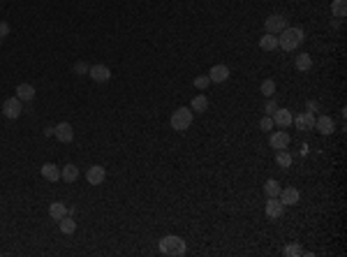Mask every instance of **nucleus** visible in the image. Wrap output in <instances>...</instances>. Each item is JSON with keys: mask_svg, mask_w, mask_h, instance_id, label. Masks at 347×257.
Segmentation results:
<instances>
[{"mask_svg": "<svg viewBox=\"0 0 347 257\" xmlns=\"http://www.w3.org/2000/svg\"><path fill=\"white\" fill-rule=\"evenodd\" d=\"M306 42V33L299 26H287L280 35H278V46L283 51H296L299 46Z\"/></svg>", "mask_w": 347, "mask_h": 257, "instance_id": "nucleus-1", "label": "nucleus"}, {"mask_svg": "<svg viewBox=\"0 0 347 257\" xmlns=\"http://www.w3.org/2000/svg\"><path fill=\"white\" fill-rule=\"evenodd\" d=\"M158 248H160L162 255H169V257H181L185 255V241L181 239V236H176V234H167V236H162L160 243H158Z\"/></svg>", "mask_w": 347, "mask_h": 257, "instance_id": "nucleus-2", "label": "nucleus"}, {"mask_svg": "<svg viewBox=\"0 0 347 257\" xmlns=\"http://www.w3.org/2000/svg\"><path fill=\"white\" fill-rule=\"evenodd\" d=\"M192 118H195V111H192V109H185V107H178L176 111L171 114V118H169L171 130H176V132H185L187 128L192 125Z\"/></svg>", "mask_w": 347, "mask_h": 257, "instance_id": "nucleus-3", "label": "nucleus"}, {"mask_svg": "<svg viewBox=\"0 0 347 257\" xmlns=\"http://www.w3.org/2000/svg\"><path fill=\"white\" fill-rule=\"evenodd\" d=\"M21 114H23V102H21L17 95H14V98H7L2 102V116H5V118L14 121V118H19Z\"/></svg>", "mask_w": 347, "mask_h": 257, "instance_id": "nucleus-4", "label": "nucleus"}, {"mask_svg": "<svg viewBox=\"0 0 347 257\" xmlns=\"http://www.w3.org/2000/svg\"><path fill=\"white\" fill-rule=\"evenodd\" d=\"M264 28H266V33H271V35H280L287 28V19L283 14H271V17L264 19Z\"/></svg>", "mask_w": 347, "mask_h": 257, "instance_id": "nucleus-5", "label": "nucleus"}, {"mask_svg": "<svg viewBox=\"0 0 347 257\" xmlns=\"http://www.w3.org/2000/svg\"><path fill=\"white\" fill-rule=\"evenodd\" d=\"M287 206L278 199V197H268V202L264 204V211H266V218L271 220H278V218H283V213H285Z\"/></svg>", "mask_w": 347, "mask_h": 257, "instance_id": "nucleus-6", "label": "nucleus"}, {"mask_svg": "<svg viewBox=\"0 0 347 257\" xmlns=\"http://www.w3.org/2000/svg\"><path fill=\"white\" fill-rule=\"evenodd\" d=\"M292 125H296V130H301V132H310V130H315V114L312 111H301L292 121Z\"/></svg>", "mask_w": 347, "mask_h": 257, "instance_id": "nucleus-7", "label": "nucleus"}, {"mask_svg": "<svg viewBox=\"0 0 347 257\" xmlns=\"http://www.w3.org/2000/svg\"><path fill=\"white\" fill-rule=\"evenodd\" d=\"M88 77H90L93 81H95V84H107V81L111 79V70H109L107 65L98 63V65H90Z\"/></svg>", "mask_w": 347, "mask_h": 257, "instance_id": "nucleus-8", "label": "nucleus"}, {"mask_svg": "<svg viewBox=\"0 0 347 257\" xmlns=\"http://www.w3.org/2000/svg\"><path fill=\"white\" fill-rule=\"evenodd\" d=\"M278 199H280L285 206H296V204H299V199H301V193H299L294 186L280 188V195H278Z\"/></svg>", "mask_w": 347, "mask_h": 257, "instance_id": "nucleus-9", "label": "nucleus"}, {"mask_svg": "<svg viewBox=\"0 0 347 257\" xmlns=\"http://www.w3.org/2000/svg\"><path fill=\"white\" fill-rule=\"evenodd\" d=\"M289 142H292V137H289L285 130L271 132V137H268V144H271V149H276V151H283V149H287V146H289Z\"/></svg>", "mask_w": 347, "mask_h": 257, "instance_id": "nucleus-10", "label": "nucleus"}, {"mask_svg": "<svg viewBox=\"0 0 347 257\" xmlns=\"http://www.w3.org/2000/svg\"><path fill=\"white\" fill-rule=\"evenodd\" d=\"M56 139L61 144H70L72 139H74V128H72V123H67V121H62V123L56 125Z\"/></svg>", "mask_w": 347, "mask_h": 257, "instance_id": "nucleus-11", "label": "nucleus"}, {"mask_svg": "<svg viewBox=\"0 0 347 257\" xmlns=\"http://www.w3.org/2000/svg\"><path fill=\"white\" fill-rule=\"evenodd\" d=\"M104 178H107V171H104L102 165H93V167H88V171H86V181H88L90 186H102Z\"/></svg>", "mask_w": 347, "mask_h": 257, "instance_id": "nucleus-12", "label": "nucleus"}, {"mask_svg": "<svg viewBox=\"0 0 347 257\" xmlns=\"http://www.w3.org/2000/svg\"><path fill=\"white\" fill-rule=\"evenodd\" d=\"M271 118H273V125H278V128H289V125H292V121H294V114L289 111V109L278 107Z\"/></svg>", "mask_w": 347, "mask_h": 257, "instance_id": "nucleus-13", "label": "nucleus"}, {"mask_svg": "<svg viewBox=\"0 0 347 257\" xmlns=\"http://www.w3.org/2000/svg\"><path fill=\"white\" fill-rule=\"evenodd\" d=\"M208 79H211V84H225L229 79V67L227 65H213L208 72Z\"/></svg>", "mask_w": 347, "mask_h": 257, "instance_id": "nucleus-14", "label": "nucleus"}, {"mask_svg": "<svg viewBox=\"0 0 347 257\" xmlns=\"http://www.w3.org/2000/svg\"><path fill=\"white\" fill-rule=\"evenodd\" d=\"M315 130L327 137V134H333V130H336V123H333V118H331V116L324 114V116H320V118L315 121Z\"/></svg>", "mask_w": 347, "mask_h": 257, "instance_id": "nucleus-15", "label": "nucleus"}, {"mask_svg": "<svg viewBox=\"0 0 347 257\" xmlns=\"http://www.w3.org/2000/svg\"><path fill=\"white\" fill-rule=\"evenodd\" d=\"M37 95V90L33 84H19L17 86V98L21 100V102H33Z\"/></svg>", "mask_w": 347, "mask_h": 257, "instance_id": "nucleus-16", "label": "nucleus"}, {"mask_svg": "<svg viewBox=\"0 0 347 257\" xmlns=\"http://www.w3.org/2000/svg\"><path fill=\"white\" fill-rule=\"evenodd\" d=\"M40 174H42V178H46V181H51V183H56V181H61V169L56 167L54 162H44V165L40 167Z\"/></svg>", "mask_w": 347, "mask_h": 257, "instance_id": "nucleus-17", "label": "nucleus"}, {"mask_svg": "<svg viewBox=\"0 0 347 257\" xmlns=\"http://www.w3.org/2000/svg\"><path fill=\"white\" fill-rule=\"evenodd\" d=\"M61 178L65 181V183H74L77 178H79V167L77 165H65V167L61 169Z\"/></svg>", "mask_w": 347, "mask_h": 257, "instance_id": "nucleus-18", "label": "nucleus"}, {"mask_svg": "<svg viewBox=\"0 0 347 257\" xmlns=\"http://www.w3.org/2000/svg\"><path fill=\"white\" fill-rule=\"evenodd\" d=\"M259 49H262V51H276L278 49V35H271V33L262 35L259 37Z\"/></svg>", "mask_w": 347, "mask_h": 257, "instance_id": "nucleus-19", "label": "nucleus"}, {"mask_svg": "<svg viewBox=\"0 0 347 257\" xmlns=\"http://www.w3.org/2000/svg\"><path fill=\"white\" fill-rule=\"evenodd\" d=\"M58 227H61V232L62 234H74L77 232V222H74V215H65V218H61L58 220Z\"/></svg>", "mask_w": 347, "mask_h": 257, "instance_id": "nucleus-20", "label": "nucleus"}, {"mask_svg": "<svg viewBox=\"0 0 347 257\" xmlns=\"http://www.w3.org/2000/svg\"><path fill=\"white\" fill-rule=\"evenodd\" d=\"M49 215H51V218L58 222L61 218H65V215H67V206L62 204V202H54V204H49Z\"/></svg>", "mask_w": 347, "mask_h": 257, "instance_id": "nucleus-21", "label": "nucleus"}, {"mask_svg": "<svg viewBox=\"0 0 347 257\" xmlns=\"http://www.w3.org/2000/svg\"><path fill=\"white\" fill-rule=\"evenodd\" d=\"M190 109H192V111H199V114H204L206 109H208V98H206L204 93L195 95V98H192V105H190Z\"/></svg>", "mask_w": 347, "mask_h": 257, "instance_id": "nucleus-22", "label": "nucleus"}, {"mask_svg": "<svg viewBox=\"0 0 347 257\" xmlns=\"http://www.w3.org/2000/svg\"><path fill=\"white\" fill-rule=\"evenodd\" d=\"M294 65H296V70L299 72H308L312 67L310 53H299V56H296V61H294Z\"/></svg>", "mask_w": 347, "mask_h": 257, "instance_id": "nucleus-23", "label": "nucleus"}, {"mask_svg": "<svg viewBox=\"0 0 347 257\" xmlns=\"http://www.w3.org/2000/svg\"><path fill=\"white\" fill-rule=\"evenodd\" d=\"M276 90H278V86H276V81L273 79H264L262 84H259V93H262L264 98H273Z\"/></svg>", "mask_w": 347, "mask_h": 257, "instance_id": "nucleus-24", "label": "nucleus"}, {"mask_svg": "<svg viewBox=\"0 0 347 257\" xmlns=\"http://www.w3.org/2000/svg\"><path fill=\"white\" fill-rule=\"evenodd\" d=\"M331 14L336 19H345L347 14V0H333L331 2Z\"/></svg>", "mask_w": 347, "mask_h": 257, "instance_id": "nucleus-25", "label": "nucleus"}, {"mask_svg": "<svg viewBox=\"0 0 347 257\" xmlns=\"http://www.w3.org/2000/svg\"><path fill=\"white\" fill-rule=\"evenodd\" d=\"M276 162H278V167H283V169L292 167V153L287 151V149L278 151V153H276Z\"/></svg>", "mask_w": 347, "mask_h": 257, "instance_id": "nucleus-26", "label": "nucleus"}, {"mask_svg": "<svg viewBox=\"0 0 347 257\" xmlns=\"http://www.w3.org/2000/svg\"><path fill=\"white\" fill-rule=\"evenodd\" d=\"M264 193H266V197H278L280 195V183H278L276 178H268L266 183H264Z\"/></svg>", "mask_w": 347, "mask_h": 257, "instance_id": "nucleus-27", "label": "nucleus"}, {"mask_svg": "<svg viewBox=\"0 0 347 257\" xmlns=\"http://www.w3.org/2000/svg\"><path fill=\"white\" fill-rule=\"evenodd\" d=\"M283 255H287V257H299V255H303V248L299 246V243H287L285 248H283Z\"/></svg>", "mask_w": 347, "mask_h": 257, "instance_id": "nucleus-28", "label": "nucleus"}, {"mask_svg": "<svg viewBox=\"0 0 347 257\" xmlns=\"http://www.w3.org/2000/svg\"><path fill=\"white\" fill-rule=\"evenodd\" d=\"M88 70H90V65L86 61H77L74 63V67H72V72H74V74H88Z\"/></svg>", "mask_w": 347, "mask_h": 257, "instance_id": "nucleus-29", "label": "nucleus"}, {"mask_svg": "<svg viewBox=\"0 0 347 257\" xmlns=\"http://www.w3.org/2000/svg\"><path fill=\"white\" fill-rule=\"evenodd\" d=\"M211 86V79H208V74H202V77H197L195 79V88L197 90H206Z\"/></svg>", "mask_w": 347, "mask_h": 257, "instance_id": "nucleus-30", "label": "nucleus"}, {"mask_svg": "<svg viewBox=\"0 0 347 257\" xmlns=\"http://www.w3.org/2000/svg\"><path fill=\"white\" fill-rule=\"evenodd\" d=\"M278 109V102L273 98H266V105H264V111H266V116H273V111Z\"/></svg>", "mask_w": 347, "mask_h": 257, "instance_id": "nucleus-31", "label": "nucleus"}, {"mask_svg": "<svg viewBox=\"0 0 347 257\" xmlns=\"http://www.w3.org/2000/svg\"><path fill=\"white\" fill-rule=\"evenodd\" d=\"M259 128H262L264 132H268V130H273V118H271V116H264V118L259 121Z\"/></svg>", "mask_w": 347, "mask_h": 257, "instance_id": "nucleus-32", "label": "nucleus"}, {"mask_svg": "<svg viewBox=\"0 0 347 257\" xmlns=\"http://www.w3.org/2000/svg\"><path fill=\"white\" fill-rule=\"evenodd\" d=\"M9 30H12V28H9L7 21H0V40H5V37L9 35Z\"/></svg>", "mask_w": 347, "mask_h": 257, "instance_id": "nucleus-33", "label": "nucleus"}, {"mask_svg": "<svg viewBox=\"0 0 347 257\" xmlns=\"http://www.w3.org/2000/svg\"><path fill=\"white\" fill-rule=\"evenodd\" d=\"M54 132H56V128H51V125H49V128H44V134H46V137H54Z\"/></svg>", "mask_w": 347, "mask_h": 257, "instance_id": "nucleus-34", "label": "nucleus"}, {"mask_svg": "<svg viewBox=\"0 0 347 257\" xmlns=\"http://www.w3.org/2000/svg\"><path fill=\"white\" fill-rule=\"evenodd\" d=\"M0 44H2V40H0Z\"/></svg>", "mask_w": 347, "mask_h": 257, "instance_id": "nucleus-35", "label": "nucleus"}]
</instances>
